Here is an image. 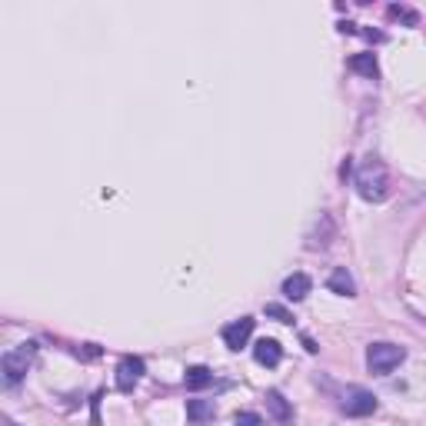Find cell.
<instances>
[{"instance_id": "5b68a950", "label": "cell", "mask_w": 426, "mask_h": 426, "mask_svg": "<svg viewBox=\"0 0 426 426\" xmlns=\"http://www.w3.org/2000/svg\"><path fill=\"white\" fill-rule=\"evenodd\" d=\"M143 370H147V366H143L140 357H123L120 366H117V390H120V393H133V386L140 383Z\"/></svg>"}, {"instance_id": "7c38bea8", "label": "cell", "mask_w": 426, "mask_h": 426, "mask_svg": "<svg viewBox=\"0 0 426 426\" xmlns=\"http://www.w3.org/2000/svg\"><path fill=\"white\" fill-rule=\"evenodd\" d=\"M213 403L210 400H186V420L190 423H203V420H213Z\"/></svg>"}, {"instance_id": "2e32d148", "label": "cell", "mask_w": 426, "mask_h": 426, "mask_svg": "<svg viewBox=\"0 0 426 426\" xmlns=\"http://www.w3.org/2000/svg\"><path fill=\"white\" fill-rule=\"evenodd\" d=\"M80 357H84V360H97V357H100V347H94V343H87V347L80 350Z\"/></svg>"}, {"instance_id": "ba28073f", "label": "cell", "mask_w": 426, "mask_h": 426, "mask_svg": "<svg viewBox=\"0 0 426 426\" xmlns=\"http://www.w3.org/2000/svg\"><path fill=\"white\" fill-rule=\"evenodd\" d=\"M310 276L306 274H293L284 280V296L286 300H293V303H300V300H306V293H310Z\"/></svg>"}, {"instance_id": "3957f363", "label": "cell", "mask_w": 426, "mask_h": 426, "mask_svg": "<svg viewBox=\"0 0 426 426\" xmlns=\"http://www.w3.org/2000/svg\"><path fill=\"white\" fill-rule=\"evenodd\" d=\"M33 353H37V347L33 343H21V347H13V350L4 353V360H0V366H4V376L11 383L23 380V373H27V366H30Z\"/></svg>"}, {"instance_id": "6da1fadb", "label": "cell", "mask_w": 426, "mask_h": 426, "mask_svg": "<svg viewBox=\"0 0 426 426\" xmlns=\"http://www.w3.org/2000/svg\"><path fill=\"white\" fill-rule=\"evenodd\" d=\"M386 186H390V176H386V167L380 160H366V164L357 170V190H360L363 200L370 203H380L386 197Z\"/></svg>"}, {"instance_id": "5bb4252c", "label": "cell", "mask_w": 426, "mask_h": 426, "mask_svg": "<svg viewBox=\"0 0 426 426\" xmlns=\"http://www.w3.org/2000/svg\"><path fill=\"white\" fill-rule=\"evenodd\" d=\"M263 313L270 320H276V323H293V313L286 310V306H280V303H267L263 306Z\"/></svg>"}, {"instance_id": "4fadbf2b", "label": "cell", "mask_w": 426, "mask_h": 426, "mask_svg": "<svg viewBox=\"0 0 426 426\" xmlns=\"http://www.w3.org/2000/svg\"><path fill=\"white\" fill-rule=\"evenodd\" d=\"M184 383H186V390H194V393H197V390H207L210 383H213V373H210L207 366H190L186 376H184Z\"/></svg>"}, {"instance_id": "30bf717a", "label": "cell", "mask_w": 426, "mask_h": 426, "mask_svg": "<svg viewBox=\"0 0 426 426\" xmlns=\"http://www.w3.org/2000/svg\"><path fill=\"white\" fill-rule=\"evenodd\" d=\"M327 286L333 290V293H340V296H353V293H357V284H353V276L347 274V267H337V270L330 274Z\"/></svg>"}, {"instance_id": "8fae6325", "label": "cell", "mask_w": 426, "mask_h": 426, "mask_svg": "<svg viewBox=\"0 0 426 426\" xmlns=\"http://www.w3.org/2000/svg\"><path fill=\"white\" fill-rule=\"evenodd\" d=\"M350 70H353V74L370 77V80L380 77V64H376V57H373V54H353L350 57Z\"/></svg>"}, {"instance_id": "277c9868", "label": "cell", "mask_w": 426, "mask_h": 426, "mask_svg": "<svg viewBox=\"0 0 426 426\" xmlns=\"http://www.w3.org/2000/svg\"><path fill=\"white\" fill-rule=\"evenodd\" d=\"M343 413L347 416H370L376 413V396L370 390H360V386H350L343 393Z\"/></svg>"}, {"instance_id": "e0dca14e", "label": "cell", "mask_w": 426, "mask_h": 426, "mask_svg": "<svg viewBox=\"0 0 426 426\" xmlns=\"http://www.w3.org/2000/svg\"><path fill=\"white\" fill-rule=\"evenodd\" d=\"M303 347H306V353H317V350H320V347H317V343H313L310 337H303Z\"/></svg>"}, {"instance_id": "9c48e42d", "label": "cell", "mask_w": 426, "mask_h": 426, "mask_svg": "<svg viewBox=\"0 0 426 426\" xmlns=\"http://www.w3.org/2000/svg\"><path fill=\"white\" fill-rule=\"evenodd\" d=\"M267 410L274 413L276 423H290V420H293V406L286 403L280 390H270V393H267Z\"/></svg>"}, {"instance_id": "9a60e30c", "label": "cell", "mask_w": 426, "mask_h": 426, "mask_svg": "<svg viewBox=\"0 0 426 426\" xmlns=\"http://www.w3.org/2000/svg\"><path fill=\"white\" fill-rule=\"evenodd\" d=\"M233 423L237 426H263V416L260 413H237L233 416Z\"/></svg>"}, {"instance_id": "52a82bcc", "label": "cell", "mask_w": 426, "mask_h": 426, "mask_svg": "<svg viewBox=\"0 0 426 426\" xmlns=\"http://www.w3.org/2000/svg\"><path fill=\"white\" fill-rule=\"evenodd\" d=\"M253 360L260 363V366H276V363L284 360V347L276 343V340L263 337L257 347H253Z\"/></svg>"}, {"instance_id": "7a4b0ae2", "label": "cell", "mask_w": 426, "mask_h": 426, "mask_svg": "<svg viewBox=\"0 0 426 426\" xmlns=\"http://www.w3.org/2000/svg\"><path fill=\"white\" fill-rule=\"evenodd\" d=\"M403 360H406V350L396 347V343H370V347H366V366H370V373H376V376L393 373Z\"/></svg>"}, {"instance_id": "8992f818", "label": "cell", "mask_w": 426, "mask_h": 426, "mask_svg": "<svg viewBox=\"0 0 426 426\" xmlns=\"http://www.w3.org/2000/svg\"><path fill=\"white\" fill-rule=\"evenodd\" d=\"M253 327H257V320H253V317L233 320L230 327H223V343H227L230 350H240V347H247V340H250Z\"/></svg>"}]
</instances>
